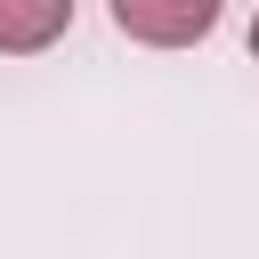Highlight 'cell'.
Listing matches in <instances>:
<instances>
[{
	"label": "cell",
	"instance_id": "1",
	"mask_svg": "<svg viewBox=\"0 0 259 259\" xmlns=\"http://www.w3.org/2000/svg\"><path fill=\"white\" fill-rule=\"evenodd\" d=\"M105 8H113V32L146 49H194L219 24V0H105Z\"/></svg>",
	"mask_w": 259,
	"mask_h": 259
},
{
	"label": "cell",
	"instance_id": "2",
	"mask_svg": "<svg viewBox=\"0 0 259 259\" xmlns=\"http://www.w3.org/2000/svg\"><path fill=\"white\" fill-rule=\"evenodd\" d=\"M73 24V0H0V57H40Z\"/></svg>",
	"mask_w": 259,
	"mask_h": 259
},
{
	"label": "cell",
	"instance_id": "3",
	"mask_svg": "<svg viewBox=\"0 0 259 259\" xmlns=\"http://www.w3.org/2000/svg\"><path fill=\"white\" fill-rule=\"evenodd\" d=\"M251 57H259V16H251Z\"/></svg>",
	"mask_w": 259,
	"mask_h": 259
}]
</instances>
